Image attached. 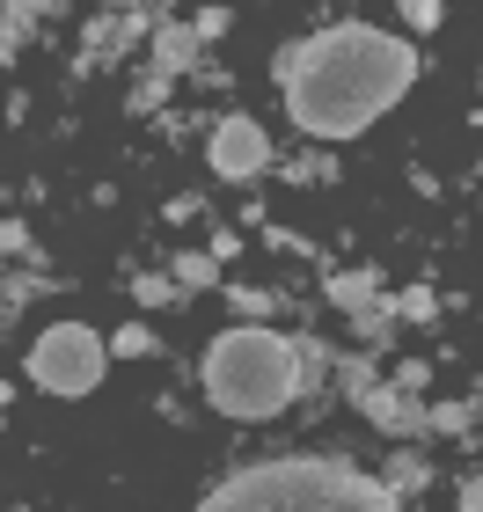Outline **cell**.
<instances>
[{
	"instance_id": "obj_1",
	"label": "cell",
	"mask_w": 483,
	"mask_h": 512,
	"mask_svg": "<svg viewBox=\"0 0 483 512\" xmlns=\"http://www.w3.org/2000/svg\"><path fill=\"white\" fill-rule=\"evenodd\" d=\"M418 66V44L381 22H330L315 37L279 44L271 81H279L286 118L308 139H359L418 88Z\"/></svg>"
},
{
	"instance_id": "obj_2",
	"label": "cell",
	"mask_w": 483,
	"mask_h": 512,
	"mask_svg": "<svg viewBox=\"0 0 483 512\" xmlns=\"http://www.w3.org/2000/svg\"><path fill=\"white\" fill-rule=\"evenodd\" d=\"M198 512H403V498L344 454H271L235 469Z\"/></svg>"
},
{
	"instance_id": "obj_3",
	"label": "cell",
	"mask_w": 483,
	"mask_h": 512,
	"mask_svg": "<svg viewBox=\"0 0 483 512\" xmlns=\"http://www.w3.org/2000/svg\"><path fill=\"white\" fill-rule=\"evenodd\" d=\"M205 395H213L220 417H242V425H264L279 417L293 395H301V366H293V337H279L271 322H235L205 344L198 366Z\"/></svg>"
},
{
	"instance_id": "obj_4",
	"label": "cell",
	"mask_w": 483,
	"mask_h": 512,
	"mask_svg": "<svg viewBox=\"0 0 483 512\" xmlns=\"http://www.w3.org/2000/svg\"><path fill=\"white\" fill-rule=\"evenodd\" d=\"M103 366H110V337L88 330V322H52V330H37V344H30V381L44 395H59V403L96 395Z\"/></svg>"
},
{
	"instance_id": "obj_5",
	"label": "cell",
	"mask_w": 483,
	"mask_h": 512,
	"mask_svg": "<svg viewBox=\"0 0 483 512\" xmlns=\"http://www.w3.org/2000/svg\"><path fill=\"white\" fill-rule=\"evenodd\" d=\"M205 161H213V176L220 183H257V176H271V132L257 125V118H213V132H205Z\"/></svg>"
},
{
	"instance_id": "obj_6",
	"label": "cell",
	"mask_w": 483,
	"mask_h": 512,
	"mask_svg": "<svg viewBox=\"0 0 483 512\" xmlns=\"http://www.w3.org/2000/svg\"><path fill=\"white\" fill-rule=\"evenodd\" d=\"M352 410H359L381 439H396V447H410V439L432 432V403H425V395H410V388H396V381H374Z\"/></svg>"
},
{
	"instance_id": "obj_7",
	"label": "cell",
	"mask_w": 483,
	"mask_h": 512,
	"mask_svg": "<svg viewBox=\"0 0 483 512\" xmlns=\"http://www.w3.org/2000/svg\"><path fill=\"white\" fill-rule=\"evenodd\" d=\"M198 52H205V44L191 37V22H161V30H154V74L161 81L198 74Z\"/></svg>"
},
{
	"instance_id": "obj_8",
	"label": "cell",
	"mask_w": 483,
	"mask_h": 512,
	"mask_svg": "<svg viewBox=\"0 0 483 512\" xmlns=\"http://www.w3.org/2000/svg\"><path fill=\"white\" fill-rule=\"evenodd\" d=\"M330 308H344V315H359V308H374L381 300V271L374 264H359V271H330Z\"/></svg>"
},
{
	"instance_id": "obj_9",
	"label": "cell",
	"mask_w": 483,
	"mask_h": 512,
	"mask_svg": "<svg viewBox=\"0 0 483 512\" xmlns=\"http://www.w3.org/2000/svg\"><path fill=\"white\" fill-rule=\"evenodd\" d=\"M396 322H403V315H396V300H388V293L374 300V308H359V315H352L359 352H388V344H396Z\"/></svg>"
},
{
	"instance_id": "obj_10",
	"label": "cell",
	"mask_w": 483,
	"mask_h": 512,
	"mask_svg": "<svg viewBox=\"0 0 483 512\" xmlns=\"http://www.w3.org/2000/svg\"><path fill=\"white\" fill-rule=\"evenodd\" d=\"M381 483H388L396 498H425V491H432V461H425V454H388Z\"/></svg>"
},
{
	"instance_id": "obj_11",
	"label": "cell",
	"mask_w": 483,
	"mask_h": 512,
	"mask_svg": "<svg viewBox=\"0 0 483 512\" xmlns=\"http://www.w3.org/2000/svg\"><path fill=\"white\" fill-rule=\"evenodd\" d=\"M176 300H191V293H213L220 286V264H213V249H191V256H176Z\"/></svg>"
},
{
	"instance_id": "obj_12",
	"label": "cell",
	"mask_w": 483,
	"mask_h": 512,
	"mask_svg": "<svg viewBox=\"0 0 483 512\" xmlns=\"http://www.w3.org/2000/svg\"><path fill=\"white\" fill-rule=\"evenodd\" d=\"M44 15H52V8H0V66L30 44V22H44Z\"/></svg>"
},
{
	"instance_id": "obj_13",
	"label": "cell",
	"mask_w": 483,
	"mask_h": 512,
	"mask_svg": "<svg viewBox=\"0 0 483 512\" xmlns=\"http://www.w3.org/2000/svg\"><path fill=\"white\" fill-rule=\"evenodd\" d=\"M374 352H337V388H344V403H359L366 388H374Z\"/></svg>"
},
{
	"instance_id": "obj_14",
	"label": "cell",
	"mask_w": 483,
	"mask_h": 512,
	"mask_svg": "<svg viewBox=\"0 0 483 512\" xmlns=\"http://www.w3.org/2000/svg\"><path fill=\"white\" fill-rule=\"evenodd\" d=\"M227 308H235V322H264L271 308H279V293H264V286H227Z\"/></svg>"
},
{
	"instance_id": "obj_15",
	"label": "cell",
	"mask_w": 483,
	"mask_h": 512,
	"mask_svg": "<svg viewBox=\"0 0 483 512\" xmlns=\"http://www.w3.org/2000/svg\"><path fill=\"white\" fill-rule=\"evenodd\" d=\"M110 352H118V359H154V352H161V337L147 330V322H125V330L110 337Z\"/></svg>"
},
{
	"instance_id": "obj_16",
	"label": "cell",
	"mask_w": 483,
	"mask_h": 512,
	"mask_svg": "<svg viewBox=\"0 0 483 512\" xmlns=\"http://www.w3.org/2000/svg\"><path fill=\"white\" fill-rule=\"evenodd\" d=\"M396 315L403 322H432V315H440V293H432V286H403L396 293Z\"/></svg>"
},
{
	"instance_id": "obj_17",
	"label": "cell",
	"mask_w": 483,
	"mask_h": 512,
	"mask_svg": "<svg viewBox=\"0 0 483 512\" xmlns=\"http://www.w3.org/2000/svg\"><path fill=\"white\" fill-rule=\"evenodd\" d=\"M440 22H447L440 0H403V30H410V37H432Z\"/></svg>"
},
{
	"instance_id": "obj_18",
	"label": "cell",
	"mask_w": 483,
	"mask_h": 512,
	"mask_svg": "<svg viewBox=\"0 0 483 512\" xmlns=\"http://www.w3.org/2000/svg\"><path fill=\"white\" fill-rule=\"evenodd\" d=\"M132 300H140V308H161V300H176V278H169V271H147V278H132Z\"/></svg>"
},
{
	"instance_id": "obj_19",
	"label": "cell",
	"mask_w": 483,
	"mask_h": 512,
	"mask_svg": "<svg viewBox=\"0 0 483 512\" xmlns=\"http://www.w3.org/2000/svg\"><path fill=\"white\" fill-rule=\"evenodd\" d=\"M469 417H476V403H432V432L454 439V432H469Z\"/></svg>"
},
{
	"instance_id": "obj_20",
	"label": "cell",
	"mask_w": 483,
	"mask_h": 512,
	"mask_svg": "<svg viewBox=\"0 0 483 512\" xmlns=\"http://www.w3.org/2000/svg\"><path fill=\"white\" fill-rule=\"evenodd\" d=\"M227 30H235V15H227V8H205V15L191 22V37H198V44H220Z\"/></svg>"
},
{
	"instance_id": "obj_21",
	"label": "cell",
	"mask_w": 483,
	"mask_h": 512,
	"mask_svg": "<svg viewBox=\"0 0 483 512\" xmlns=\"http://www.w3.org/2000/svg\"><path fill=\"white\" fill-rule=\"evenodd\" d=\"M161 96H169V81H161L154 66H147V81L132 88V103H125V110H140V118H147V110H161Z\"/></svg>"
},
{
	"instance_id": "obj_22",
	"label": "cell",
	"mask_w": 483,
	"mask_h": 512,
	"mask_svg": "<svg viewBox=\"0 0 483 512\" xmlns=\"http://www.w3.org/2000/svg\"><path fill=\"white\" fill-rule=\"evenodd\" d=\"M198 213H205V198H198V191H183V198L161 205V220H176V227H183V220H198Z\"/></svg>"
},
{
	"instance_id": "obj_23",
	"label": "cell",
	"mask_w": 483,
	"mask_h": 512,
	"mask_svg": "<svg viewBox=\"0 0 483 512\" xmlns=\"http://www.w3.org/2000/svg\"><path fill=\"white\" fill-rule=\"evenodd\" d=\"M396 388H410V395H425V388H432V366H425V359H410V366H396Z\"/></svg>"
},
{
	"instance_id": "obj_24",
	"label": "cell",
	"mask_w": 483,
	"mask_h": 512,
	"mask_svg": "<svg viewBox=\"0 0 483 512\" xmlns=\"http://www.w3.org/2000/svg\"><path fill=\"white\" fill-rule=\"evenodd\" d=\"M8 249L22 256V249H30V235H22V227H15V220H0V256H8Z\"/></svg>"
},
{
	"instance_id": "obj_25",
	"label": "cell",
	"mask_w": 483,
	"mask_h": 512,
	"mask_svg": "<svg viewBox=\"0 0 483 512\" xmlns=\"http://www.w3.org/2000/svg\"><path fill=\"white\" fill-rule=\"evenodd\" d=\"M462 512H483V476H462Z\"/></svg>"
},
{
	"instance_id": "obj_26",
	"label": "cell",
	"mask_w": 483,
	"mask_h": 512,
	"mask_svg": "<svg viewBox=\"0 0 483 512\" xmlns=\"http://www.w3.org/2000/svg\"><path fill=\"white\" fill-rule=\"evenodd\" d=\"M8 403H15V388H8V381H0V417H8Z\"/></svg>"
},
{
	"instance_id": "obj_27",
	"label": "cell",
	"mask_w": 483,
	"mask_h": 512,
	"mask_svg": "<svg viewBox=\"0 0 483 512\" xmlns=\"http://www.w3.org/2000/svg\"><path fill=\"white\" fill-rule=\"evenodd\" d=\"M8 315H15V308H0V322H8Z\"/></svg>"
},
{
	"instance_id": "obj_28",
	"label": "cell",
	"mask_w": 483,
	"mask_h": 512,
	"mask_svg": "<svg viewBox=\"0 0 483 512\" xmlns=\"http://www.w3.org/2000/svg\"><path fill=\"white\" fill-rule=\"evenodd\" d=\"M476 176H483V161H476Z\"/></svg>"
},
{
	"instance_id": "obj_29",
	"label": "cell",
	"mask_w": 483,
	"mask_h": 512,
	"mask_svg": "<svg viewBox=\"0 0 483 512\" xmlns=\"http://www.w3.org/2000/svg\"><path fill=\"white\" fill-rule=\"evenodd\" d=\"M476 410H483V403H476Z\"/></svg>"
}]
</instances>
